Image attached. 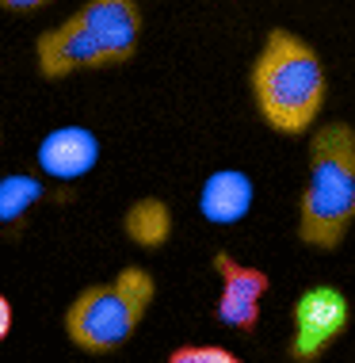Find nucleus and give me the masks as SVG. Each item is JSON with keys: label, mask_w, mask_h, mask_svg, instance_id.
Masks as SVG:
<instances>
[{"label": "nucleus", "mask_w": 355, "mask_h": 363, "mask_svg": "<svg viewBox=\"0 0 355 363\" xmlns=\"http://www.w3.org/2000/svg\"><path fill=\"white\" fill-rule=\"evenodd\" d=\"M214 272H218V283H222L218 306H214L218 321L237 329V333H252L256 321H260V302L271 287L268 272L233 260L230 252H218V257H214Z\"/></svg>", "instance_id": "obj_7"}, {"label": "nucleus", "mask_w": 355, "mask_h": 363, "mask_svg": "<svg viewBox=\"0 0 355 363\" xmlns=\"http://www.w3.org/2000/svg\"><path fill=\"white\" fill-rule=\"evenodd\" d=\"M310 172L298 199V238L310 249H337L355 225V126L321 123L310 138Z\"/></svg>", "instance_id": "obj_2"}, {"label": "nucleus", "mask_w": 355, "mask_h": 363, "mask_svg": "<svg viewBox=\"0 0 355 363\" xmlns=\"http://www.w3.org/2000/svg\"><path fill=\"white\" fill-rule=\"evenodd\" d=\"M123 230L137 249H161L172 233V211L164 199L157 195H142L137 203H130L123 214Z\"/></svg>", "instance_id": "obj_10"}, {"label": "nucleus", "mask_w": 355, "mask_h": 363, "mask_svg": "<svg viewBox=\"0 0 355 363\" xmlns=\"http://www.w3.org/2000/svg\"><path fill=\"white\" fill-rule=\"evenodd\" d=\"M92 35V43L103 50L107 65H126L142 46L145 16L137 0H84L73 12Z\"/></svg>", "instance_id": "obj_5"}, {"label": "nucleus", "mask_w": 355, "mask_h": 363, "mask_svg": "<svg viewBox=\"0 0 355 363\" xmlns=\"http://www.w3.org/2000/svg\"><path fill=\"white\" fill-rule=\"evenodd\" d=\"M35 161L50 180H81L96 169L100 161V138L88 126L69 123V126H54L50 134H43L35 150Z\"/></svg>", "instance_id": "obj_8"}, {"label": "nucleus", "mask_w": 355, "mask_h": 363, "mask_svg": "<svg viewBox=\"0 0 355 363\" xmlns=\"http://www.w3.org/2000/svg\"><path fill=\"white\" fill-rule=\"evenodd\" d=\"M43 195H46V184L38 176H23V172L4 176L0 180V222H19Z\"/></svg>", "instance_id": "obj_11"}, {"label": "nucleus", "mask_w": 355, "mask_h": 363, "mask_svg": "<svg viewBox=\"0 0 355 363\" xmlns=\"http://www.w3.org/2000/svg\"><path fill=\"white\" fill-rule=\"evenodd\" d=\"M249 92L256 115L283 138L317 130V119L329 96V73L313 43L287 27H271L264 35V46L252 57Z\"/></svg>", "instance_id": "obj_1"}, {"label": "nucleus", "mask_w": 355, "mask_h": 363, "mask_svg": "<svg viewBox=\"0 0 355 363\" xmlns=\"http://www.w3.org/2000/svg\"><path fill=\"white\" fill-rule=\"evenodd\" d=\"M8 333H12V302L0 294V340H4Z\"/></svg>", "instance_id": "obj_14"}, {"label": "nucleus", "mask_w": 355, "mask_h": 363, "mask_svg": "<svg viewBox=\"0 0 355 363\" xmlns=\"http://www.w3.org/2000/svg\"><path fill=\"white\" fill-rule=\"evenodd\" d=\"M351 318L348 294L332 283H313L294 302V333H291V359L294 363H317L332 340L344 337Z\"/></svg>", "instance_id": "obj_4"}, {"label": "nucleus", "mask_w": 355, "mask_h": 363, "mask_svg": "<svg viewBox=\"0 0 355 363\" xmlns=\"http://www.w3.org/2000/svg\"><path fill=\"white\" fill-rule=\"evenodd\" d=\"M35 65H38V77H46V81H65V77H77V73L111 69L103 50L92 43V35L84 31V23L77 16H65L62 23L46 27L38 35Z\"/></svg>", "instance_id": "obj_6"}, {"label": "nucleus", "mask_w": 355, "mask_h": 363, "mask_svg": "<svg viewBox=\"0 0 355 363\" xmlns=\"http://www.w3.org/2000/svg\"><path fill=\"white\" fill-rule=\"evenodd\" d=\"M252 195L256 191H252L249 172H241V169H218V172H210L203 180L199 211H203V218L214 222V225H233V222H241L244 214H249Z\"/></svg>", "instance_id": "obj_9"}, {"label": "nucleus", "mask_w": 355, "mask_h": 363, "mask_svg": "<svg viewBox=\"0 0 355 363\" xmlns=\"http://www.w3.org/2000/svg\"><path fill=\"white\" fill-rule=\"evenodd\" d=\"M169 363H244V359L222 345H180L172 348Z\"/></svg>", "instance_id": "obj_12"}, {"label": "nucleus", "mask_w": 355, "mask_h": 363, "mask_svg": "<svg viewBox=\"0 0 355 363\" xmlns=\"http://www.w3.org/2000/svg\"><path fill=\"white\" fill-rule=\"evenodd\" d=\"M157 283L145 268H123L111 283H92L69 302L65 337L88 356L118 352L142 329L153 306Z\"/></svg>", "instance_id": "obj_3"}, {"label": "nucleus", "mask_w": 355, "mask_h": 363, "mask_svg": "<svg viewBox=\"0 0 355 363\" xmlns=\"http://www.w3.org/2000/svg\"><path fill=\"white\" fill-rule=\"evenodd\" d=\"M50 4L54 0H0V8H4V12H16V16H35Z\"/></svg>", "instance_id": "obj_13"}]
</instances>
